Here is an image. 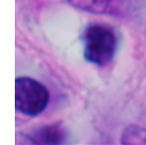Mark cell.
I'll use <instances>...</instances> for the list:
<instances>
[{"instance_id":"2","label":"cell","mask_w":146,"mask_h":145,"mask_svg":"<svg viewBox=\"0 0 146 145\" xmlns=\"http://www.w3.org/2000/svg\"><path fill=\"white\" fill-rule=\"evenodd\" d=\"M48 101V89L38 81L26 76L15 80V108L21 114L38 116L44 111Z\"/></svg>"},{"instance_id":"5","label":"cell","mask_w":146,"mask_h":145,"mask_svg":"<svg viewBox=\"0 0 146 145\" xmlns=\"http://www.w3.org/2000/svg\"><path fill=\"white\" fill-rule=\"evenodd\" d=\"M122 144H146V129L130 125L124 129L121 136Z\"/></svg>"},{"instance_id":"4","label":"cell","mask_w":146,"mask_h":145,"mask_svg":"<svg viewBox=\"0 0 146 145\" xmlns=\"http://www.w3.org/2000/svg\"><path fill=\"white\" fill-rule=\"evenodd\" d=\"M23 137L30 144H63L67 138V132L61 123H52L32 129Z\"/></svg>"},{"instance_id":"1","label":"cell","mask_w":146,"mask_h":145,"mask_svg":"<svg viewBox=\"0 0 146 145\" xmlns=\"http://www.w3.org/2000/svg\"><path fill=\"white\" fill-rule=\"evenodd\" d=\"M84 58L98 66L109 64L117 52V39L111 28L101 23H91L82 33Z\"/></svg>"},{"instance_id":"3","label":"cell","mask_w":146,"mask_h":145,"mask_svg":"<svg viewBox=\"0 0 146 145\" xmlns=\"http://www.w3.org/2000/svg\"><path fill=\"white\" fill-rule=\"evenodd\" d=\"M71 5L84 11L124 17L133 13L143 0H67Z\"/></svg>"}]
</instances>
